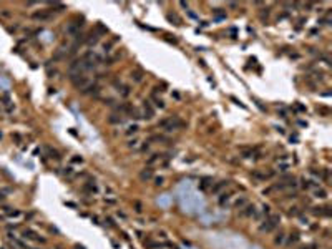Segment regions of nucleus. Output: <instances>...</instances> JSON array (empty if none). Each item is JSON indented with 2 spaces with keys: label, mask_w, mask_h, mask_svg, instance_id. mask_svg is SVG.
<instances>
[{
  "label": "nucleus",
  "mask_w": 332,
  "mask_h": 249,
  "mask_svg": "<svg viewBox=\"0 0 332 249\" xmlns=\"http://www.w3.org/2000/svg\"><path fill=\"white\" fill-rule=\"evenodd\" d=\"M209 184H211V179H209V178H204V179H203V184H201V188L204 189V188H208Z\"/></svg>",
  "instance_id": "obj_29"
},
{
  "label": "nucleus",
  "mask_w": 332,
  "mask_h": 249,
  "mask_svg": "<svg viewBox=\"0 0 332 249\" xmlns=\"http://www.w3.org/2000/svg\"><path fill=\"white\" fill-rule=\"evenodd\" d=\"M246 203H247V199L246 198H239V199H236V203H234V208H243Z\"/></svg>",
  "instance_id": "obj_19"
},
{
  "label": "nucleus",
  "mask_w": 332,
  "mask_h": 249,
  "mask_svg": "<svg viewBox=\"0 0 332 249\" xmlns=\"http://www.w3.org/2000/svg\"><path fill=\"white\" fill-rule=\"evenodd\" d=\"M135 211H136V213H141V211H143V204H141L140 201L135 203Z\"/></svg>",
  "instance_id": "obj_28"
},
{
  "label": "nucleus",
  "mask_w": 332,
  "mask_h": 249,
  "mask_svg": "<svg viewBox=\"0 0 332 249\" xmlns=\"http://www.w3.org/2000/svg\"><path fill=\"white\" fill-rule=\"evenodd\" d=\"M85 189H87V191H90V193H97V186H95L93 183H88L87 186H85Z\"/></svg>",
  "instance_id": "obj_23"
},
{
  "label": "nucleus",
  "mask_w": 332,
  "mask_h": 249,
  "mask_svg": "<svg viewBox=\"0 0 332 249\" xmlns=\"http://www.w3.org/2000/svg\"><path fill=\"white\" fill-rule=\"evenodd\" d=\"M120 93H121V96H128L131 91H130V86H121V90H118Z\"/></svg>",
  "instance_id": "obj_21"
},
{
  "label": "nucleus",
  "mask_w": 332,
  "mask_h": 249,
  "mask_svg": "<svg viewBox=\"0 0 332 249\" xmlns=\"http://www.w3.org/2000/svg\"><path fill=\"white\" fill-rule=\"evenodd\" d=\"M256 214V208H254V204H247L244 208V211H243V216H254Z\"/></svg>",
  "instance_id": "obj_9"
},
{
  "label": "nucleus",
  "mask_w": 332,
  "mask_h": 249,
  "mask_svg": "<svg viewBox=\"0 0 332 249\" xmlns=\"http://www.w3.org/2000/svg\"><path fill=\"white\" fill-rule=\"evenodd\" d=\"M83 161V158L81 156H75V158H71V163H81Z\"/></svg>",
  "instance_id": "obj_33"
},
{
  "label": "nucleus",
  "mask_w": 332,
  "mask_h": 249,
  "mask_svg": "<svg viewBox=\"0 0 332 249\" xmlns=\"http://www.w3.org/2000/svg\"><path fill=\"white\" fill-rule=\"evenodd\" d=\"M32 17H33L35 20H40V22H47V20L52 19V15H50L48 12H35Z\"/></svg>",
  "instance_id": "obj_7"
},
{
  "label": "nucleus",
  "mask_w": 332,
  "mask_h": 249,
  "mask_svg": "<svg viewBox=\"0 0 332 249\" xmlns=\"http://www.w3.org/2000/svg\"><path fill=\"white\" fill-rule=\"evenodd\" d=\"M108 121H110V123H113V125H121V123H123V118H121V116H118V115H110Z\"/></svg>",
  "instance_id": "obj_13"
},
{
  "label": "nucleus",
  "mask_w": 332,
  "mask_h": 249,
  "mask_svg": "<svg viewBox=\"0 0 332 249\" xmlns=\"http://www.w3.org/2000/svg\"><path fill=\"white\" fill-rule=\"evenodd\" d=\"M151 176H153V170H151V168H148V170H143V171L140 173V179H141V181H148Z\"/></svg>",
  "instance_id": "obj_8"
},
{
  "label": "nucleus",
  "mask_w": 332,
  "mask_h": 249,
  "mask_svg": "<svg viewBox=\"0 0 332 249\" xmlns=\"http://www.w3.org/2000/svg\"><path fill=\"white\" fill-rule=\"evenodd\" d=\"M77 249H83V248H77Z\"/></svg>",
  "instance_id": "obj_39"
},
{
  "label": "nucleus",
  "mask_w": 332,
  "mask_h": 249,
  "mask_svg": "<svg viewBox=\"0 0 332 249\" xmlns=\"http://www.w3.org/2000/svg\"><path fill=\"white\" fill-rule=\"evenodd\" d=\"M229 196H231L229 193H224V194H221V198H219V204H224V203L229 199Z\"/></svg>",
  "instance_id": "obj_24"
},
{
  "label": "nucleus",
  "mask_w": 332,
  "mask_h": 249,
  "mask_svg": "<svg viewBox=\"0 0 332 249\" xmlns=\"http://www.w3.org/2000/svg\"><path fill=\"white\" fill-rule=\"evenodd\" d=\"M116 40H118V38H113V40H110L108 43H105V45H103V50H105V52L108 53V52H110V48H111L113 45H115V43H116Z\"/></svg>",
  "instance_id": "obj_18"
},
{
  "label": "nucleus",
  "mask_w": 332,
  "mask_h": 249,
  "mask_svg": "<svg viewBox=\"0 0 332 249\" xmlns=\"http://www.w3.org/2000/svg\"><path fill=\"white\" fill-rule=\"evenodd\" d=\"M143 116L141 118H146V120H149V118H153L155 116V110L151 108V105H149V101H145V106H143Z\"/></svg>",
  "instance_id": "obj_4"
},
{
  "label": "nucleus",
  "mask_w": 332,
  "mask_h": 249,
  "mask_svg": "<svg viewBox=\"0 0 332 249\" xmlns=\"http://www.w3.org/2000/svg\"><path fill=\"white\" fill-rule=\"evenodd\" d=\"M159 160H161V154L155 153V154H151V156L148 158V161H146V163H148V164H155V163H158Z\"/></svg>",
  "instance_id": "obj_14"
},
{
  "label": "nucleus",
  "mask_w": 332,
  "mask_h": 249,
  "mask_svg": "<svg viewBox=\"0 0 332 249\" xmlns=\"http://www.w3.org/2000/svg\"><path fill=\"white\" fill-rule=\"evenodd\" d=\"M0 199H5V194H3L2 191H0Z\"/></svg>",
  "instance_id": "obj_38"
},
{
  "label": "nucleus",
  "mask_w": 332,
  "mask_h": 249,
  "mask_svg": "<svg viewBox=\"0 0 332 249\" xmlns=\"http://www.w3.org/2000/svg\"><path fill=\"white\" fill-rule=\"evenodd\" d=\"M297 241H299V234H291V238H289V244L297 242Z\"/></svg>",
  "instance_id": "obj_27"
},
{
  "label": "nucleus",
  "mask_w": 332,
  "mask_h": 249,
  "mask_svg": "<svg viewBox=\"0 0 332 249\" xmlns=\"http://www.w3.org/2000/svg\"><path fill=\"white\" fill-rule=\"evenodd\" d=\"M143 77H145V75H143V72H141L140 68L135 70V72H131V80H133V81H141Z\"/></svg>",
  "instance_id": "obj_10"
},
{
  "label": "nucleus",
  "mask_w": 332,
  "mask_h": 249,
  "mask_svg": "<svg viewBox=\"0 0 332 249\" xmlns=\"http://www.w3.org/2000/svg\"><path fill=\"white\" fill-rule=\"evenodd\" d=\"M279 219H281V218H279L277 214H272V216H269L267 219L264 221V224L261 226V231H266V232L272 231L274 228H276V226L279 224Z\"/></svg>",
  "instance_id": "obj_2"
},
{
  "label": "nucleus",
  "mask_w": 332,
  "mask_h": 249,
  "mask_svg": "<svg viewBox=\"0 0 332 249\" xmlns=\"http://www.w3.org/2000/svg\"><path fill=\"white\" fill-rule=\"evenodd\" d=\"M284 242V232H279L276 238H274V244H282Z\"/></svg>",
  "instance_id": "obj_20"
},
{
  "label": "nucleus",
  "mask_w": 332,
  "mask_h": 249,
  "mask_svg": "<svg viewBox=\"0 0 332 249\" xmlns=\"http://www.w3.org/2000/svg\"><path fill=\"white\" fill-rule=\"evenodd\" d=\"M138 131H140V126H138V125H131V126H128V130L125 131V133L130 136V134H135V133H138Z\"/></svg>",
  "instance_id": "obj_16"
},
{
  "label": "nucleus",
  "mask_w": 332,
  "mask_h": 249,
  "mask_svg": "<svg viewBox=\"0 0 332 249\" xmlns=\"http://www.w3.org/2000/svg\"><path fill=\"white\" fill-rule=\"evenodd\" d=\"M289 214H291V216H292V214H294V216H296V214H299V208H291Z\"/></svg>",
  "instance_id": "obj_34"
},
{
  "label": "nucleus",
  "mask_w": 332,
  "mask_h": 249,
  "mask_svg": "<svg viewBox=\"0 0 332 249\" xmlns=\"http://www.w3.org/2000/svg\"><path fill=\"white\" fill-rule=\"evenodd\" d=\"M254 154V150H246V151H243V158H251Z\"/></svg>",
  "instance_id": "obj_25"
},
{
  "label": "nucleus",
  "mask_w": 332,
  "mask_h": 249,
  "mask_svg": "<svg viewBox=\"0 0 332 249\" xmlns=\"http://www.w3.org/2000/svg\"><path fill=\"white\" fill-rule=\"evenodd\" d=\"M106 32H108V28H106V27H103L101 23H98V25H97V33H98V35H100V33H106Z\"/></svg>",
  "instance_id": "obj_22"
},
{
  "label": "nucleus",
  "mask_w": 332,
  "mask_h": 249,
  "mask_svg": "<svg viewBox=\"0 0 332 249\" xmlns=\"http://www.w3.org/2000/svg\"><path fill=\"white\" fill-rule=\"evenodd\" d=\"M314 196H315V198H321V199H324V198H327V193L324 191L322 188H317V189L314 191Z\"/></svg>",
  "instance_id": "obj_17"
},
{
  "label": "nucleus",
  "mask_w": 332,
  "mask_h": 249,
  "mask_svg": "<svg viewBox=\"0 0 332 249\" xmlns=\"http://www.w3.org/2000/svg\"><path fill=\"white\" fill-rule=\"evenodd\" d=\"M70 78H71L73 85L77 86V88H80V90H83V88L88 85V78L83 77V75H80V73H78V75H73V73H71V77H70Z\"/></svg>",
  "instance_id": "obj_3"
},
{
  "label": "nucleus",
  "mask_w": 332,
  "mask_h": 249,
  "mask_svg": "<svg viewBox=\"0 0 332 249\" xmlns=\"http://www.w3.org/2000/svg\"><path fill=\"white\" fill-rule=\"evenodd\" d=\"M12 138H15V141H17V144H20V141H22V138H20V134H17V133H15V134H13V136H12Z\"/></svg>",
  "instance_id": "obj_37"
},
{
  "label": "nucleus",
  "mask_w": 332,
  "mask_h": 249,
  "mask_svg": "<svg viewBox=\"0 0 332 249\" xmlns=\"http://www.w3.org/2000/svg\"><path fill=\"white\" fill-rule=\"evenodd\" d=\"M269 209H271V208H269L267 204H264V206H263V213H264V214H269V213H271Z\"/></svg>",
  "instance_id": "obj_35"
},
{
  "label": "nucleus",
  "mask_w": 332,
  "mask_h": 249,
  "mask_svg": "<svg viewBox=\"0 0 332 249\" xmlns=\"http://www.w3.org/2000/svg\"><path fill=\"white\" fill-rule=\"evenodd\" d=\"M128 146H130V148H138V140H131V141L128 143Z\"/></svg>",
  "instance_id": "obj_31"
},
{
  "label": "nucleus",
  "mask_w": 332,
  "mask_h": 249,
  "mask_svg": "<svg viewBox=\"0 0 332 249\" xmlns=\"http://www.w3.org/2000/svg\"><path fill=\"white\" fill-rule=\"evenodd\" d=\"M163 183H165V178H161V176H159V178H155V184H156V186H161Z\"/></svg>",
  "instance_id": "obj_30"
},
{
  "label": "nucleus",
  "mask_w": 332,
  "mask_h": 249,
  "mask_svg": "<svg viewBox=\"0 0 332 249\" xmlns=\"http://www.w3.org/2000/svg\"><path fill=\"white\" fill-rule=\"evenodd\" d=\"M47 153H48V156H50V158H53V160H60V158H62L58 151H57V150H53L52 146H47Z\"/></svg>",
  "instance_id": "obj_11"
},
{
  "label": "nucleus",
  "mask_w": 332,
  "mask_h": 249,
  "mask_svg": "<svg viewBox=\"0 0 332 249\" xmlns=\"http://www.w3.org/2000/svg\"><path fill=\"white\" fill-rule=\"evenodd\" d=\"M159 128H165L166 131H175L178 128H181V126H185V123L178 118V116H173V118H166V120H161L159 123H158Z\"/></svg>",
  "instance_id": "obj_1"
},
{
  "label": "nucleus",
  "mask_w": 332,
  "mask_h": 249,
  "mask_svg": "<svg viewBox=\"0 0 332 249\" xmlns=\"http://www.w3.org/2000/svg\"><path fill=\"white\" fill-rule=\"evenodd\" d=\"M98 91H100V86L98 85H87L83 90H81L83 95H97Z\"/></svg>",
  "instance_id": "obj_5"
},
{
  "label": "nucleus",
  "mask_w": 332,
  "mask_h": 249,
  "mask_svg": "<svg viewBox=\"0 0 332 249\" xmlns=\"http://www.w3.org/2000/svg\"><path fill=\"white\" fill-rule=\"evenodd\" d=\"M153 100H155V105H156L158 108H165V103H163L159 98H155V96H153Z\"/></svg>",
  "instance_id": "obj_26"
},
{
  "label": "nucleus",
  "mask_w": 332,
  "mask_h": 249,
  "mask_svg": "<svg viewBox=\"0 0 332 249\" xmlns=\"http://www.w3.org/2000/svg\"><path fill=\"white\" fill-rule=\"evenodd\" d=\"M23 238H28V239H35V241H42V242H45L43 238H40L38 234H37L35 231H32V229H25V231H23Z\"/></svg>",
  "instance_id": "obj_6"
},
{
  "label": "nucleus",
  "mask_w": 332,
  "mask_h": 249,
  "mask_svg": "<svg viewBox=\"0 0 332 249\" xmlns=\"http://www.w3.org/2000/svg\"><path fill=\"white\" fill-rule=\"evenodd\" d=\"M228 184H229L228 181H221V183H218L216 186H213V193H219L221 189H223V188H226Z\"/></svg>",
  "instance_id": "obj_15"
},
{
  "label": "nucleus",
  "mask_w": 332,
  "mask_h": 249,
  "mask_svg": "<svg viewBox=\"0 0 332 249\" xmlns=\"http://www.w3.org/2000/svg\"><path fill=\"white\" fill-rule=\"evenodd\" d=\"M168 19H169V20H175L176 23H178V25H179V19H178V17H176V15H168Z\"/></svg>",
  "instance_id": "obj_36"
},
{
  "label": "nucleus",
  "mask_w": 332,
  "mask_h": 249,
  "mask_svg": "<svg viewBox=\"0 0 332 249\" xmlns=\"http://www.w3.org/2000/svg\"><path fill=\"white\" fill-rule=\"evenodd\" d=\"M269 176H271V173H269V174H266V173H259V171H254V173H253V178H256V179H261V181H266Z\"/></svg>",
  "instance_id": "obj_12"
},
{
  "label": "nucleus",
  "mask_w": 332,
  "mask_h": 249,
  "mask_svg": "<svg viewBox=\"0 0 332 249\" xmlns=\"http://www.w3.org/2000/svg\"><path fill=\"white\" fill-rule=\"evenodd\" d=\"M2 101H3V105H10V98H9V95H3V96H2Z\"/></svg>",
  "instance_id": "obj_32"
}]
</instances>
